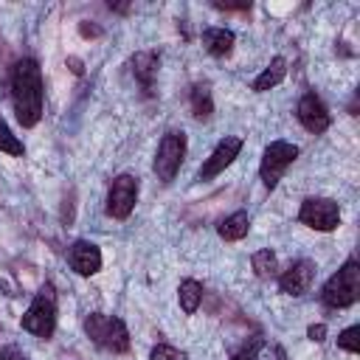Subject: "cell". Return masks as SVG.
<instances>
[{"label":"cell","instance_id":"obj_16","mask_svg":"<svg viewBox=\"0 0 360 360\" xmlns=\"http://www.w3.org/2000/svg\"><path fill=\"white\" fill-rule=\"evenodd\" d=\"M248 231H250V219H248L245 211H233V214L225 217V219L219 222V228H217V233H219L225 242H239V239L248 236Z\"/></svg>","mask_w":360,"mask_h":360},{"label":"cell","instance_id":"obj_21","mask_svg":"<svg viewBox=\"0 0 360 360\" xmlns=\"http://www.w3.org/2000/svg\"><path fill=\"white\" fill-rule=\"evenodd\" d=\"M338 346H340L343 352L357 354V352H360V326H349V329H343V332L338 335Z\"/></svg>","mask_w":360,"mask_h":360},{"label":"cell","instance_id":"obj_10","mask_svg":"<svg viewBox=\"0 0 360 360\" xmlns=\"http://www.w3.org/2000/svg\"><path fill=\"white\" fill-rule=\"evenodd\" d=\"M295 115H298L301 127H304L307 132H312V135L326 132L329 124H332V115H329L326 104H323L315 93H304V96H301V101H298V107H295Z\"/></svg>","mask_w":360,"mask_h":360},{"label":"cell","instance_id":"obj_3","mask_svg":"<svg viewBox=\"0 0 360 360\" xmlns=\"http://www.w3.org/2000/svg\"><path fill=\"white\" fill-rule=\"evenodd\" d=\"M360 298V264L357 259H346V264L329 276V281L321 290V301L332 309H343L352 307Z\"/></svg>","mask_w":360,"mask_h":360},{"label":"cell","instance_id":"obj_14","mask_svg":"<svg viewBox=\"0 0 360 360\" xmlns=\"http://www.w3.org/2000/svg\"><path fill=\"white\" fill-rule=\"evenodd\" d=\"M233 42H236V37H233L231 28H205V31H202V45H205V51H208L211 56H217V59L228 56V53L233 51Z\"/></svg>","mask_w":360,"mask_h":360},{"label":"cell","instance_id":"obj_17","mask_svg":"<svg viewBox=\"0 0 360 360\" xmlns=\"http://www.w3.org/2000/svg\"><path fill=\"white\" fill-rule=\"evenodd\" d=\"M177 298H180V307L186 315H194L200 301H202V284L194 281V278H186L180 281V290H177Z\"/></svg>","mask_w":360,"mask_h":360},{"label":"cell","instance_id":"obj_5","mask_svg":"<svg viewBox=\"0 0 360 360\" xmlns=\"http://www.w3.org/2000/svg\"><path fill=\"white\" fill-rule=\"evenodd\" d=\"M186 158V135L180 129H169L160 143H158V155H155V174L163 183H172L174 174L180 172V163Z\"/></svg>","mask_w":360,"mask_h":360},{"label":"cell","instance_id":"obj_13","mask_svg":"<svg viewBox=\"0 0 360 360\" xmlns=\"http://www.w3.org/2000/svg\"><path fill=\"white\" fill-rule=\"evenodd\" d=\"M158 65H160V56L155 51H138L132 56V73L135 79L141 82L143 93L152 96V87H155V76H158Z\"/></svg>","mask_w":360,"mask_h":360},{"label":"cell","instance_id":"obj_1","mask_svg":"<svg viewBox=\"0 0 360 360\" xmlns=\"http://www.w3.org/2000/svg\"><path fill=\"white\" fill-rule=\"evenodd\" d=\"M11 101L22 127H37L42 118V70L37 59L25 56L11 70Z\"/></svg>","mask_w":360,"mask_h":360},{"label":"cell","instance_id":"obj_11","mask_svg":"<svg viewBox=\"0 0 360 360\" xmlns=\"http://www.w3.org/2000/svg\"><path fill=\"white\" fill-rule=\"evenodd\" d=\"M315 262L312 259H295L284 273H278V290L287 295H304L309 292L315 281Z\"/></svg>","mask_w":360,"mask_h":360},{"label":"cell","instance_id":"obj_12","mask_svg":"<svg viewBox=\"0 0 360 360\" xmlns=\"http://www.w3.org/2000/svg\"><path fill=\"white\" fill-rule=\"evenodd\" d=\"M68 262L79 276H93L101 270V250L87 239H76L68 250Z\"/></svg>","mask_w":360,"mask_h":360},{"label":"cell","instance_id":"obj_4","mask_svg":"<svg viewBox=\"0 0 360 360\" xmlns=\"http://www.w3.org/2000/svg\"><path fill=\"white\" fill-rule=\"evenodd\" d=\"M20 326L25 332L37 335V338H45V340L53 335V329H56V292H53V284H45L34 295V301L25 309Z\"/></svg>","mask_w":360,"mask_h":360},{"label":"cell","instance_id":"obj_15","mask_svg":"<svg viewBox=\"0 0 360 360\" xmlns=\"http://www.w3.org/2000/svg\"><path fill=\"white\" fill-rule=\"evenodd\" d=\"M284 76H287V59H284V56H273L270 65L253 79V90H256V93H264V90H270V87L281 84Z\"/></svg>","mask_w":360,"mask_h":360},{"label":"cell","instance_id":"obj_2","mask_svg":"<svg viewBox=\"0 0 360 360\" xmlns=\"http://www.w3.org/2000/svg\"><path fill=\"white\" fill-rule=\"evenodd\" d=\"M84 332L87 338L104 349V352H112V354H124L129 349V332H127V323L115 315H104V312H90L84 318Z\"/></svg>","mask_w":360,"mask_h":360},{"label":"cell","instance_id":"obj_22","mask_svg":"<svg viewBox=\"0 0 360 360\" xmlns=\"http://www.w3.org/2000/svg\"><path fill=\"white\" fill-rule=\"evenodd\" d=\"M149 360H186V354L169 343H158L152 352H149Z\"/></svg>","mask_w":360,"mask_h":360},{"label":"cell","instance_id":"obj_25","mask_svg":"<svg viewBox=\"0 0 360 360\" xmlns=\"http://www.w3.org/2000/svg\"><path fill=\"white\" fill-rule=\"evenodd\" d=\"M307 338H309V340H315V343L326 340V323H312V326L307 329Z\"/></svg>","mask_w":360,"mask_h":360},{"label":"cell","instance_id":"obj_6","mask_svg":"<svg viewBox=\"0 0 360 360\" xmlns=\"http://www.w3.org/2000/svg\"><path fill=\"white\" fill-rule=\"evenodd\" d=\"M298 222H304L312 231L329 233L340 225V205L329 197H307L298 208Z\"/></svg>","mask_w":360,"mask_h":360},{"label":"cell","instance_id":"obj_7","mask_svg":"<svg viewBox=\"0 0 360 360\" xmlns=\"http://www.w3.org/2000/svg\"><path fill=\"white\" fill-rule=\"evenodd\" d=\"M295 158H298V146H295V143H290V141H273V143L264 149L262 166H259V174H262L264 188L273 191V188L278 186L281 174L287 172V166H290Z\"/></svg>","mask_w":360,"mask_h":360},{"label":"cell","instance_id":"obj_8","mask_svg":"<svg viewBox=\"0 0 360 360\" xmlns=\"http://www.w3.org/2000/svg\"><path fill=\"white\" fill-rule=\"evenodd\" d=\"M138 202V177L135 174H118L107 191V214L112 219H127Z\"/></svg>","mask_w":360,"mask_h":360},{"label":"cell","instance_id":"obj_24","mask_svg":"<svg viewBox=\"0 0 360 360\" xmlns=\"http://www.w3.org/2000/svg\"><path fill=\"white\" fill-rule=\"evenodd\" d=\"M0 360H31V357L17 346H3L0 349Z\"/></svg>","mask_w":360,"mask_h":360},{"label":"cell","instance_id":"obj_18","mask_svg":"<svg viewBox=\"0 0 360 360\" xmlns=\"http://www.w3.org/2000/svg\"><path fill=\"white\" fill-rule=\"evenodd\" d=\"M191 112L197 121H208L214 112V101H211V90L208 84H194L191 87Z\"/></svg>","mask_w":360,"mask_h":360},{"label":"cell","instance_id":"obj_9","mask_svg":"<svg viewBox=\"0 0 360 360\" xmlns=\"http://www.w3.org/2000/svg\"><path fill=\"white\" fill-rule=\"evenodd\" d=\"M239 152H242V138H236V135L222 138L214 146V152L205 158V163L200 166V180H214L219 172H225L239 158Z\"/></svg>","mask_w":360,"mask_h":360},{"label":"cell","instance_id":"obj_23","mask_svg":"<svg viewBox=\"0 0 360 360\" xmlns=\"http://www.w3.org/2000/svg\"><path fill=\"white\" fill-rule=\"evenodd\" d=\"M259 340H253V343H248L245 349H239L236 354H233V360H259Z\"/></svg>","mask_w":360,"mask_h":360},{"label":"cell","instance_id":"obj_20","mask_svg":"<svg viewBox=\"0 0 360 360\" xmlns=\"http://www.w3.org/2000/svg\"><path fill=\"white\" fill-rule=\"evenodd\" d=\"M0 152H6V155H14V158H22L25 155V146H22V141L8 129V124L0 118Z\"/></svg>","mask_w":360,"mask_h":360},{"label":"cell","instance_id":"obj_19","mask_svg":"<svg viewBox=\"0 0 360 360\" xmlns=\"http://www.w3.org/2000/svg\"><path fill=\"white\" fill-rule=\"evenodd\" d=\"M250 262H253V270H256L259 278H276L278 276V259H276V253L270 248L256 250Z\"/></svg>","mask_w":360,"mask_h":360},{"label":"cell","instance_id":"obj_26","mask_svg":"<svg viewBox=\"0 0 360 360\" xmlns=\"http://www.w3.org/2000/svg\"><path fill=\"white\" fill-rule=\"evenodd\" d=\"M217 8H225V11H242V8H250V3H214Z\"/></svg>","mask_w":360,"mask_h":360}]
</instances>
